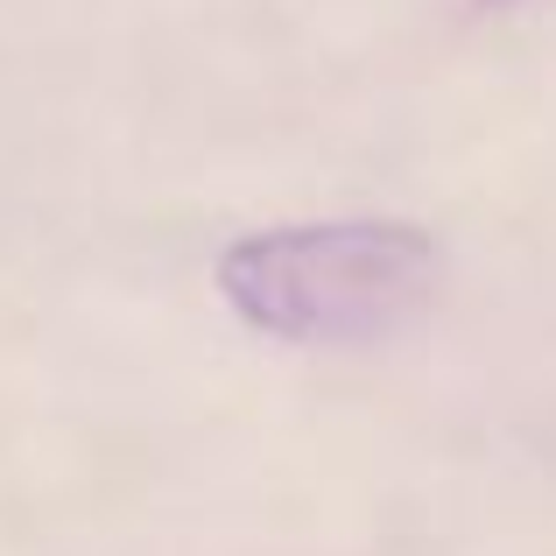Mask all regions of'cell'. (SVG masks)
<instances>
[{"mask_svg": "<svg viewBox=\"0 0 556 556\" xmlns=\"http://www.w3.org/2000/svg\"><path fill=\"white\" fill-rule=\"evenodd\" d=\"M437 282V240L402 218L247 232L218 254V296L240 325L289 345H359L422 311Z\"/></svg>", "mask_w": 556, "mask_h": 556, "instance_id": "obj_1", "label": "cell"}]
</instances>
